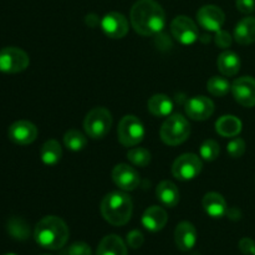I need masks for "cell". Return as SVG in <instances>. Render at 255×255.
<instances>
[{"mask_svg": "<svg viewBox=\"0 0 255 255\" xmlns=\"http://www.w3.org/2000/svg\"><path fill=\"white\" fill-rule=\"evenodd\" d=\"M69 227L59 217L49 216L36 224L34 238L40 247L50 251L61 249L69 241Z\"/></svg>", "mask_w": 255, "mask_h": 255, "instance_id": "2", "label": "cell"}, {"mask_svg": "<svg viewBox=\"0 0 255 255\" xmlns=\"http://www.w3.org/2000/svg\"><path fill=\"white\" fill-rule=\"evenodd\" d=\"M156 196L163 206L173 208L179 202V191L171 181H162L156 188Z\"/></svg>", "mask_w": 255, "mask_h": 255, "instance_id": "20", "label": "cell"}, {"mask_svg": "<svg viewBox=\"0 0 255 255\" xmlns=\"http://www.w3.org/2000/svg\"><path fill=\"white\" fill-rule=\"evenodd\" d=\"M216 129L222 137H236L242 131V121L238 117L226 115L216 122Z\"/></svg>", "mask_w": 255, "mask_h": 255, "instance_id": "24", "label": "cell"}, {"mask_svg": "<svg viewBox=\"0 0 255 255\" xmlns=\"http://www.w3.org/2000/svg\"><path fill=\"white\" fill-rule=\"evenodd\" d=\"M232 94L234 100L244 107L255 106V79L243 76L232 84Z\"/></svg>", "mask_w": 255, "mask_h": 255, "instance_id": "10", "label": "cell"}, {"mask_svg": "<svg viewBox=\"0 0 255 255\" xmlns=\"http://www.w3.org/2000/svg\"><path fill=\"white\" fill-rule=\"evenodd\" d=\"M40 157L46 166L56 164L62 157V149L59 142L56 139H49V141L45 142L41 147V151H40Z\"/></svg>", "mask_w": 255, "mask_h": 255, "instance_id": "25", "label": "cell"}, {"mask_svg": "<svg viewBox=\"0 0 255 255\" xmlns=\"http://www.w3.org/2000/svg\"><path fill=\"white\" fill-rule=\"evenodd\" d=\"M10 141L14 142L19 146H26V144L32 143L37 137V128L34 124L25 120L14 122L10 125L9 131H7Z\"/></svg>", "mask_w": 255, "mask_h": 255, "instance_id": "13", "label": "cell"}, {"mask_svg": "<svg viewBox=\"0 0 255 255\" xmlns=\"http://www.w3.org/2000/svg\"><path fill=\"white\" fill-rule=\"evenodd\" d=\"M127 158L133 166L146 167L151 163V152L142 147H134L128 151Z\"/></svg>", "mask_w": 255, "mask_h": 255, "instance_id": "29", "label": "cell"}, {"mask_svg": "<svg viewBox=\"0 0 255 255\" xmlns=\"http://www.w3.org/2000/svg\"><path fill=\"white\" fill-rule=\"evenodd\" d=\"M227 151H228L229 156L233 158H239L246 152V142L242 138H234L227 146Z\"/></svg>", "mask_w": 255, "mask_h": 255, "instance_id": "31", "label": "cell"}, {"mask_svg": "<svg viewBox=\"0 0 255 255\" xmlns=\"http://www.w3.org/2000/svg\"><path fill=\"white\" fill-rule=\"evenodd\" d=\"M42 255H50V254H42Z\"/></svg>", "mask_w": 255, "mask_h": 255, "instance_id": "38", "label": "cell"}, {"mask_svg": "<svg viewBox=\"0 0 255 255\" xmlns=\"http://www.w3.org/2000/svg\"><path fill=\"white\" fill-rule=\"evenodd\" d=\"M144 237L139 231H131L127 234V244L132 249H138L143 246Z\"/></svg>", "mask_w": 255, "mask_h": 255, "instance_id": "33", "label": "cell"}, {"mask_svg": "<svg viewBox=\"0 0 255 255\" xmlns=\"http://www.w3.org/2000/svg\"><path fill=\"white\" fill-rule=\"evenodd\" d=\"M4 255H16V254H14V253H7V254H4Z\"/></svg>", "mask_w": 255, "mask_h": 255, "instance_id": "37", "label": "cell"}, {"mask_svg": "<svg viewBox=\"0 0 255 255\" xmlns=\"http://www.w3.org/2000/svg\"><path fill=\"white\" fill-rule=\"evenodd\" d=\"M174 242L179 251L189 252L197 243V231L189 222H181L174 231Z\"/></svg>", "mask_w": 255, "mask_h": 255, "instance_id": "16", "label": "cell"}, {"mask_svg": "<svg viewBox=\"0 0 255 255\" xmlns=\"http://www.w3.org/2000/svg\"><path fill=\"white\" fill-rule=\"evenodd\" d=\"M254 255H255V254H254Z\"/></svg>", "mask_w": 255, "mask_h": 255, "instance_id": "39", "label": "cell"}, {"mask_svg": "<svg viewBox=\"0 0 255 255\" xmlns=\"http://www.w3.org/2000/svg\"><path fill=\"white\" fill-rule=\"evenodd\" d=\"M207 89L209 94H212L216 97H223L232 90V85L226 77L222 76H213L207 82Z\"/></svg>", "mask_w": 255, "mask_h": 255, "instance_id": "28", "label": "cell"}, {"mask_svg": "<svg viewBox=\"0 0 255 255\" xmlns=\"http://www.w3.org/2000/svg\"><path fill=\"white\" fill-rule=\"evenodd\" d=\"M202 159L194 153L181 154L172 166V174L179 181L194 179L202 171Z\"/></svg>", "mask_w": 255, "mask_h": 255, "instance_id": "8", "label": "cell"}, {"mask_svg": "<svg viewBox=\"0 0 255 255\" xmlns=\"http://www.w3.org/2000/svg\"><path fill=\"white\" fill-rule=\"evenodd\" d=\"M101 27L111 39H122L128 32V21L121 12L111 11L102 17Z\"/></svg>", "mask_w": 255, "mask_h": 255, "instance_id": "14", "label": "cell"}, {"mask_svg": "<svg viewBox=\"0 0 255 255\" xmlns=\"http://www.w3.org/2000/svg\"><path fill=\"white\" fill-rule=\"evenodd\" d=\"M236 5L242 14H252L255 10V0H237Z\"/></svg>", "mask_w": 255, "mask_h": 255, "instance_id": "36", "label": "cell"}, {"mask_svg": "<svg viewBox=\"0 0 255 255\" xmlns=\"http://www.w3.org/2000/svg\"><path fill=\"white\" fill-rule=\"evenodd\" d=\"M214 41H216V45L221 49H227L232 45V36L228 31H224V30H219L217 31L216 37H214Z\"/></svg>", "mask_w": 255, "mask_h": 255, "instance_id": "34", "label": "cell"}, {"mask_svg": "<svg viewBox=\"0 0 255 255\" xmlns=\"http://www.w3.org/2000/svg\"><path fill=\"white\" fill-rule=\"evenodd\" d=\"M144 133H146V131H144L143 124L136 116L127 115V116L122 117V120L120 121L117 136H119V141L122 146H137L142 142Z\"/></svg>", "mask_w": 255, "mask_h": 255, "instance_id": "6", "label": "cell"}, {"mask_svg": "<svg viewBox=\"0 0 255 255\" xmlns=\"http://www.w3.org/2000/svg\"><path fill=\"white\" fill-rule=\"evenodd\" d=\"M112 179L115 184L124 192H131L138 187L139 174L133 167L120 163L112 169Z\"/></svg>", "mask_w": 255, "mask_h": 255, "instance_id": "12", "label": "cell"}, {"mask_svg": "<svg viewBox=\"0 0 255 255\" xmlns=\"http://www.w3.org/2000/svg\"><path fill=\"white\" fill-rule=\"evenodd\" d=\"M112 126V115L104 107H95L86 115L84 121L85 132L92 139L106 137Z\"/></svg>", "mask_w": 255, "mask_h": 255, "instance_id": "5", "label": "cell"}, {"mask_svg": "<svg viewBox=\"0 0 255 255\" xmlns=\"http://www.w3.org/2000/svg\"><path fill=\"white\" fill-rule=\"evenodd\" d=\"M214 112V104L206 96H194L186 104V114L189 119L196 121L208 120Z\"/></svg>", "mask_w": 255, "mask_h": 255, "instance_id": "15", "label": "cell"}, {"mask_svg": "<svg viewBox=\"0 0 255 255\" xmlns=\"http://www.w3.org/2000/svg\"><path fill=\"white\" fill-rule=\"evenodd\" d=\"M218 70L224 76H234L241 70V59L233 51H223L217 60Z\"/></svg>", "mask_w": 255, "mask_h": 255, "instance_id": "22", "label": "cell"}, {"mask_svg": "<svg viewBox=\"0 0 255 255\" xmlns=\"http://www.w3.org/2000/svg\"><path fill=\"white\" fill-rule=\"evenodd\" d=\"M29 56L19 47L9 46L0 50V71L5 74H17L27 69Z\"/></svg>", "mask_w": 255, "mask_h": 255, "instance_id": "7", "label": "cell"}, {"mask_svg": "<svg viewBox=\"0 0 255 255\" xmlns=\"http://www.w3.org/2000/svg\"><path fill=\"white\" fill-rule=\"evenodd\" d=\"M234 39L241 45H249L255 41V17H244L234 29Z\"/></svg>", "mask_w": 255, "mask_h": 255, "instance_id": "21", "label": "cell"}, {"mask_svg": "<svg viewBox=\"0 0 255 255\" xmlns=\"http://www.w3.org/2000/svg\"><path fill=\"white\" fill-rule=\"evenodd\" d=\"M171 32L174 39L183 45H191L198 39V27L188 16L179 15L171 22Z\"/></svg>", "mask_w": 255, "mask_h": 255, "instance_id": "9", "label": "cell"}, {"mask_svg": "<svg viewBox=\"0 0 255 255\" xmlns=\"http://www.w3.org/2000/svg\"><path fill=\"white\" fill-rule=\"evenodd\" d=\"M67 255H92L91 248L85 242H75L67 248Z\"/></svg>", "mask_w": 255, "mask_h": 255, "instance_id": "32", "label": "cell"}, {"mask_svg": "<svg viewBox=\"0 0 255 255\" xmlns=\"http://www.w3.org/2000/svg\"><path fill=\"white\" fill-rule=\"evenodd\" d=\"M219 152H221V148H219V144L217 143L214 139H207L202 143L201 148H199V154H201L202 158L204 161H214V159L218 158Z\"/></svg>", "mask_w": 255, "mask_h": 255, "instance_id": "30", "label": "cell"}, {"mask_svg": "<svg viewBox=\"0 0 255 255\" xmlns=\"http://www.w3.org/2000/svg\"><path fill=\"white\" fill-rule=\"evenodd\" d=\"M167 221H168V216L166 211L158 206H152L147 208L142 216V226L152 233L162 231L166 227Z\"/></svg>", "mask_w": 255, "mask_h": 255, "instance_id": "17", "label": "cell"}, {"mask_svg": "<svg viewBox=\"0 0 255 255\" xmlns=\"http://www.w3.org/2000/svg\"><path fill=\"white\" fill-rule=\"evenodd\" d=\"M96 255H128L125 242L116 234L106 236L97 247Z\"/></svg>", "mask_w": 255, "mask_h": 255, "instance_id": "19", "label": "cell"}, {"mask_svg": "<svg viewBox=\"0 0 255 255\" xmlns=\"http://www.w3.org/2000/svg\"><path fill=\"white\" fill-rule=\"evenodd\" d=\"M202 206L206 213L212 218H222L228 212V207H227L226 199L223 196L217 192H209L203 197L202 201Z\"/></svg>", "mask_w": 255, "mask_h": 255, "instance_id": "18", "label": "cell"}, {"mask_svg": "<svg viewBox=\"0 0 255 255\" xmlns=\"http://www.w3.org/2000/svg\"><path fill=\"white\" fill-rule=\"evenodd\" d=\"M198 24L208 31H219L226 20L223 10L217 5H204L197 12Z\"/></svg>", "mask_w": 255, "mask_h": 255, "instance_id": "11", "label": "cell"}, {"mask_svg": "<svg viewBox=\"0 0 255 255\" xmlns=\"http://www.w3.org/2000/svg\"><path fill=\"white\" fill-rule=\"evenodd\" d=\"M131 24L142 36H152L163 30L166 14L154 0H138L131 9Z\"/></svg>", "mask_w": 255, "mask_h": 255, "instance_id": "1", "label": "cell"}, {"mask_svg": "<svg viewBox=\"0 0 255 255\" xmlns=\"http://www.w3.org/2000/svg\"><path fill=\"white\" fill-rule=\"evenodd\" d=\"M239 251L244 255L255 254V242L251 238H243L239 242Z\"/></svg>", "mask_w": 255, "mask_h": 255, "instance_id": "35", "label": "cell"}, {"mask_svg": "<svg viewBox=\"0 0 255 255\" xmlns=\"http://www.w3.org/2000/svg\"><path fill=\"white\" fill-rule=\"evenodd\" d=\"M64 143L70 151L79 152L86 147L87 139L86 136L79 129H69L64 136Z\"/></svg>", "mask_w": 255, "mask_h": 255, "instance_id": "27", "label": "cell"}, {"mask_svg": "<svg viewBox=\"0 0 255 255\" xmlns=\"http://www.w3.org/2000/svg\"><path fill=\"white\" fill-rule=\"evenodd\" d=\"M101 214L105 221L116 227L128 223L133 212V203L125 192H111L101 202Z\"/></svg>", "mask_w": 255, "mask_h": 255, "instance_id": "3", "label": "cell"}, {"mask_svg": "<svg viewBox=\"0 0 255 255\" xmlns=\"http://www.w3.org/2000/svg\"><path fill=\"white\" fill-rule=\"evenodd\" d=\"M159 134H161V139L166 144L178 146L187 141L191 134V126L186 117L182 115H172L163 122Z\"/></svg>", "mask_w": 255, "mask_h": 255, "instance_id": "4", "label": "cell"}, {"mask_svg": "<svg viewBox=\"0 0 255 255\" xmlns=\"http://www.w3.org/2000/svg\"><path fill=\"white\" fill-rule=\"evenodd\" d=\"M148 111L156 117H167L173 110V102L167 95L157 94L148 100Z\"/></svg>", "mask_w": 255, "mask_h": 255, "instance_id": "23", "label": "cell"}, {"mask_svg": "<svg viewBox=\"0 0 255 255\" xmlns=\"http://www.w3.org/2000/svg\"><path fill=\"white\" fill-rule=\"evenodd\" d=\"M7 233L16 241H26L30 237V226L20 217H11L6 224Z\"/></svg>", "mask_w": 255, "mask_h": 255, "instance_id": "26", "label": "cell"}]
</instances>
